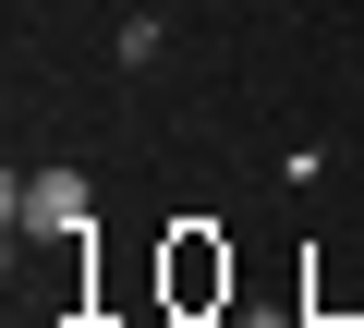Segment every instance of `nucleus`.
<instances>
[{"instance_id": "nucleus-2", "label": "nucleus", "mask_w": 364, "mask_h": 328, "mask_svg": "<svg viewBox=\"0 0 364 328\" xmlns=\"http://www.w3.org/2000/svg\"><path fill=\"white\" fill-rule=\"evenodd\" d=\"M231 328H291V316H231Z\"/></svg>"}, {"instance_id": "nucleus-1", "label": "nucleus", "mask_w": 364, "mask_h": 328, "mask_svg": "<svg viewBox=\"0 0 364 328\" xmlns=\"http://www.w3.org/2000/svg\"><path fill=\"white\" fill-rule=\"evenodd\" d=\"M0 207H13L25 243H73L97 195H85V171H13V195H0Z\"/></svg>"}]
</instances>
